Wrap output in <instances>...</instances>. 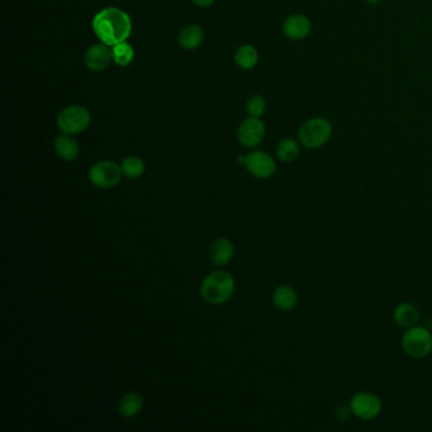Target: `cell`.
I'll use <instances>...</instances> for the list:
<instances>
[{
    "label": "cell",
    "mask_w": 432,
    "mask_h": 432,
    "mask_svg": "<svg viewBox=\"0 0 432 432\" xmlns=\"http://www.w3.org/2000/svg\"><path fill=\"white\" fill-rule=\"evenodd\" d=\"M93 29L101 44L113 47L130 38L132 21L130 15L119 8H104L94 17Z\"/></svg>",
    "instance_id": "1"
},
{
    "label": "cell",
    "mask_w": 432,
    "mask_h": 432,
    "mask_svg": "<svg viewBox=\"0 0 432 432\" xmlns=\"http://www.w3.org/2000/svg\"><path fill=\"white\" fill-rule=\"evenodd\" d=\"M235 279L230 273L217 270L208 274L201 284V296L209 304H224L235 293Z\"/></svg>",
    "instance_id": "2"
},
{
    "label": "cell",
    "mask_w": 432,
    "mask_h": 432,
    "mask_svg": "<svg viewBox=\"0 0 432 432\" xmlns=\"http://www.w3.org/2000/svg\"><path fill=\"white\" fill-rule=\"evenodd\" d=\"M332 136V126L326 118H312L303 123L298 131L301 144L310 150H316L329 142Z\"/></svg>",
    "instance_id": "3"
},
{
    "label": "cell",
    "mask_w": 432,
    "mask_h": 432,
    "mask_svg": "<svg viewBox=\"0 0 432 432\" xmlns=\"http://www.w3.org/2000/svg\"><path fill=\"white\" fill-rule=\"evenodd\" d=\"M404 353L410 358L422 359L432 351V333L425 326H412L402 336Z\"/></svg>",
    "instance_id": "4"
},
{
    "label": "cell",
    "mask_w": 432,
    "mask_h": 432,
    "mask_svg": "<svg viewBox=\"0 0 432 432\" xmlns=\"http://www.w3.org/2000/svg\"><path fill=\"white\" fill-rule=\"evenodd\" d=\"M92 122V115L83 106H69L58 115V127L63 133L78 135L87 130Z\"/></svg>",
    "instance_id": "5"
},
{
    "label": "cell",
    "mask_w": 432,
    "mask_h": 432,
    "mask_svg": "<svg viewBox=\"0 0 432 432\" xmlns=\"http://www.w3.org/2000/svg\"><path fill=\"white\" fill-rule=\"evenodd\" d=\"M122 167L113 161H99L89 170V181L99 189H112L117 187L122 179Z\"/></svg>",
    "instance_id": "6"
},
{
    "label": "cell",
    "mask_w": 432,
    "mask_h": 432,
    "mask_svg": "<svg viewBox=\"0 0 432 432\" xmlns=\"http://www.w3.org/2000/svg\"><path fill=\"white\" fill-rule=\"evenodd\" d=\"M382 399L370 392H358L350 399V410L360 419H373L382 412Z\"/></svg>",
    "instance_id": "7"
},
{
    "label": "cell",
    "mask_w": 432,
    "mask_h": 432,
    "mask_svg": "<svg viewBox=\"0 0 432 432\" xmlns=\"http://www.w3.org/2000/svg\"><path fill=\"white\" fill-rule=\"evenodd\" d=\"M245 166L247 172L259 179L270 178L275 170V160L264 151H254L245 156Z\"/></svg>",
    "instance_id": "8"
},
{
    "label": "cell",
    "mask_w": 432,
    "mask_h": 432,
    "mask_svg": "<svg viewBox=\"0 0 432 432\" xmlns=\"http://www.w3.org/2000/svg\"><path fill=\"white\" fill-rule=\"evenodd\" d=\"M238 141L247 149L256 147L265 137V124L256 117H250L238 127Z\"/></svg>",
    "instance_id": "9"
},
{
    "label": "cell",
    "mask_w": 432,
    "mask_h": 432,
    "mask_svg": "<svg viewBox=\"0 0 432 432\" xmlns=\"http://www.w3.org/2000/svg\"><path fill=\"white\" fill-rule=\"evenodd\" d=\"M113 60L112 50L108 44H97L90 46L85 52L84 63L89 70L95 72H101L106 70Z\"/></svg>",
    "instance_id": "10"
},
{
    "label": "cell",
    "mask_w": 432,
    "mask_h": 432,
    "mask_svg": "<svg viewBox=\"0 0 432 432\" xmlns=\"http://www.w3.org/2000/svg\"><path fill=\"white\" fill-rule=\"evenodd\" d=\"M312 24L310 18L304 15H293L285 19L283 24V32L289 40L299 41L310 35Z\"/></svg>",
    "instance_id": "11"
},
{
    "label": "cell",
    "mask_w": 432,
    "mask_h": 432,
    "mask_svg": "<svg viewBox=\"0 0 432 432\" xmlns=\"http://www.w3.org/2000/svg\"><path fill=\"white\" fill-rule=\"evenodd\" d=\"M235 254V246L229 238H217L209 249V259L218 267H224L230 263Z\"/></svg>",
    "instance_id": "12"
},
{
    "label": "cell",
    "mask_w": 432,
    "mask_h": 432,
    "mask_svg": "<svg viewBox=\"0 0 432 432\" xmlns=\"http://www.w3.org/2000/svg\"><path fill=\"white\" fill-rule=\"evenodd\" d=\"M55 150L58 155L65 161H75L78 159L80 153V147L78 141L69 133H61L55 140Z\"/></svg>",
    "instance_id": "13"
},
{
    "label": "cell",
    "mask_w": 432,
    "mask_h": 432,
    "mask_svg": "<svg viewBox=\"0 0 432 432\" xmlns=\"http://www.w3.org/2000/svg\"><path fill=\"white\" fill-rule=\"evenodd\" d=\"M273 302L278 310L289 312L294 310L298 304V293L289 285H281L274 290Z\"/></svg>",
    "instance_id": "14"
},
{
    "label": "cell",
    "mask_w": 432,
    "mask_h": 432,
    "mask_svg": "<svg viewBox=\"0 0 432 432\" xmlns=\"http://www.w3.org/2000/svg\"><path fill=\"white\" fill-rule=\"evenodd\" d=\"M204 31L197 24H190L183 28L179 33V46L184 50H195L202 44Z\"/></svg>",
    "instance_id": "15"
},
{
    "label": "cell",
    "mask_w": 432,
    "mask_h": 432,
    "mask_svg": "<svg viewBox=\"0 0 432 432\" xmlns=\"http://www.w3.org/2000/svg\"><path fill=\"white\" fill-rule=\"evenodd\" d=\"M144 407V398L136 392H128L119 399L118 410L123 417H135Z\"/></svg>",
    "instance_id": "16"
},
{
    "label": "cell",
    "mask_w": 432,
    "mask_h": 432,
    "mask_svg": "<svg viewBox=\"0 0 432 432\" xmlns=\"http://www.w3.org/2000/svg\"><path fill=\"white\" fill-rule=\"evenodd\" d=\"M393 317L397 324L410 329L412 326H416L419 321V312L417 308L410 303H401L398 304L393 313Z\"/></svg>",
    "instance_id": "17"
},
{
    "label": "cell",
    "mask_w": 432,
    "mask_h": 432,
    "mask_svg": "<svg viewBox=\"0 0 432 432\" xmlns=\"http://www.w3.org/2000/svg\"><path fill=\"white\" fill-rule=\"evenodd\" d=\"M301 153L299 144L293 138H284L276 146V156L283 163H293Z\"/></svg>",
    "instance_id": "18"
},
{
    "label": "cell",
    "mask_w": 432,
    "mask_h": 432,
    "mask_svg": "<svg viewBox=\"0 0 432 432\" xmlns=\"http://www.w3.org/2000/svg\"><path fill=\"white\" fill-rule=\"evenodd\" d=\"M235 60H236L240 67H242L245 70H250L258 64L259 53H258V50L251 44H244V46L238 47V51H236Z\"/></svg>",
    "instance_id": "19"
},
{
    "label": "cell",
    "mask_w": 432,
    "mask_h": 432,
    "mask_svg": "<svg viewBox=\"0 0 432 432\" xmlns=\"http://www.w3.org/2000/svg\"><path fill=\"white\" fill-rule=\"evenodd\" d=\"M112 56L118 66H128L135 58V50L128 42H121L112 47Z\"/></svg>",
    "instance_id": "20"
},
{
    "label": "cell",
    "mask_w": 432,
    "mask_h": 432,
    "mask_svg": "<svg viewBox=\"0 0 432 432\" xmlns=\"http://www.w3.org/2000/svg\"><path fill=\"white\" fill-rule=\"evenodd\" d=\"M123 175L128 179H138L144 173V160L138 156H128L123 160L122 165Z\"/></svg>",
    "instance_id": "21"
},
{
    "label": "cell",
    "mask_w": 432,
    "mask_h": 432,
    "mask_svg": "<svg viewBox=\"0 0 432 432\" xmlns=\"http://www.w3.org/2000/svg\"><path fill=\"white\" fill-rule=\"evenodd\" d=\"M267 110V101L261 95H254L247 101V113L250 117L260 118Z\"/></svg>",
    "instance_id": "22"
},
{
    "label": "cell",
    "mask_w": 432,
    "mask_h": 432,
    "mask_svg": "<svg viewBox=\"0 0 432 432\" xmlns=\"http://www.w3.org/2000/svg\"><path fill=\"white\" fill-rule=\"evenodd\" d=\"M195 6L202 8H208L215 3V0H192Z\"/></svg>",
    "instance_id": "23"
},
{
    "label": "cell",
    "mask_w": 432,
    "mask_h": 432,
    "mask_svg": "<svg viewBox=\"0 0 432 432\" xmlns=\"http://www.w3.org/2000/svg\"><path fill=\"white\" fill-rule=\"evenodd\" d=\"M367 4H370V6H376V4H379L382 0H365Z\"/></svg>",
    "instance_id": "24"
}]
</instances>
